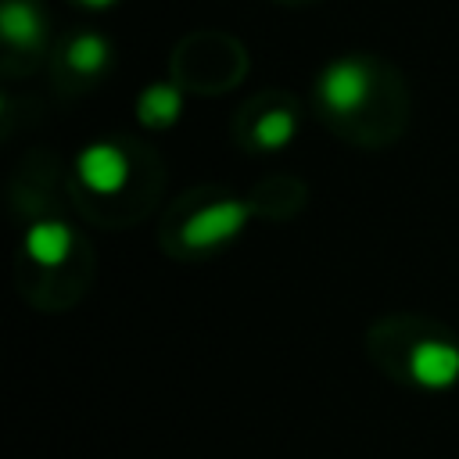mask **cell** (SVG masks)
I'll use <instances>...</instances> for the list:
<instances>
[{
    "label": "cell",
    "instance_id": "5b68a950",
    "mask_svg": "<svg viewBox=\"0 0 459 459\" xmlns=\"http://www.w3.org/2000/svg\"><path fill=\"white\" fill-rule=\"evenodd\" d=\"M75 233L61 219H39L25 230V255L36 265H61L72 255Z\"/></svg>",
    "mask_w": 459,
    "mask_h": 459
},
{
    "label": "cell",
    "instance_id": "30bf717a",
    "mask_svg": "<svg viewBox=\"0 0 459 459\" xmlns=\"http://www.w3.org/2000/svg\"><path fill=\"white\" fill-rule=\"evenodd\" d=\"M82 4H86V7H97V11H100V7H111L115 0H82Z\"/></svg>",
    "mask_w": 459,
    "mask_h": 459
},
{
    "label": "cell",
    "instance_id": "ba28073f",
    "mask_svg": "<svg viewBox=\"0 0 459 459\" xmlns=\"http://www.w3.org/2000/svg\"><path fill=\"white\" fill-rule=\"evenodd\" d=\"M65 61H68V68L79 72V75H97V72L111 61V47H108V39L97 36V32H79V36L68 43Z\"/></svg>",
    "mask_w": 459,
    "mask_h": 459
},
{
    "label": "cell",
    "instance_id": "3957f363",
    "mask_svg": "<svg viewBox=\"0 0 459 459\" xmlns=\"http://www.w3.org/2000/svg\"><path fill=\"white\" fill-rule=\"evenodd\" d=\"M247 222V204L240 201H219L201 208L183 226V244L190 247H219L222 240H233Z\"/></svg>",
    "mask_w": 459,
    "mask_h": 459
},
{
    "label": "cell",
    "instance_id": "52a82bcc",
    "mask_svg": "<svg viewBox=\"0 0 459 459\" xmlns=\"http://www.w3.org/2000/svg\"><path fill=\"white\" fill-rule=\"evenodd\" d=\"M179 111H183V93H179L176 86H169V82L147 86V90L140 93V100H136L140 122H147V126H154V129L172 126V122L179 118Z\"/></svg>",
    "mask_w": 459,
    "mask_h": 459
},
{
    "label": "cell",
    "instance_id": "9c48e42d",
    "mask_svg": "<svg viewBox=\"0 0 459 459\" xmlns=\"http://www.w3.org/2000/svg\"><path fill=\"white\" fill-rule=\"evenodd\" d=\"M294 126H298V122H294L290 111L273 108V111H265V115L255 122V140H258V147L276 151V147H283V143L294 140Z\"/></svg>",
    "mask_w": 459,
    "mask_h": 459
},
{
    "label": "cell",
    "instance_id": "8992f818",
    "mask_svg": "<svg viewBox=\"0 0 459 459\" xmlns=\"http://www.w3.org/2000/svg\"><path fill=\"white\" fill-rule=\"evenodd\" d=\"M0 29L11 47H39L43 39V14L29 0H4Z\"/></svg>",
    "mask_w": 459,
    "mask_h": 459
},
{
    "label": "cell",
    "instance_id": "7a4b0ae2",
    "mask_svg": "<svg viewBox=\"0 0 459 459\" xmlns=\"http://www.w3.org/2000/svg\"><path fill=\"white\" fill-rule=\"evenodd\" d=\"M75 172H79V183L90 194H118L129 183V158L118 143L97 140V143H86L79 151Z\"/></svg>",
    "mask_w": 459,
    "mask_h": 459
},
{
    "label": "cell",
    "instance_id": "277c9868",
    "mask_svg": "<svg viewBox=\"0 0 459 459\" xmlns=\"http://www.w3.org/2000/svg\"><path fill=\"white\" fill-rule=\"evenodd\" d=\"M409 377L430 391L452 387L459 380V348L452 341H441V337L416 344L409 355Z\"/></svg>",
    "mask_w": 459,
    "mask_h": 459
},
{
    "label": "cell",
    "instance_id": "6da1fadb",
    "mask_svg": "<svg viewBox=\"0 0 459 459\" xmlns=\"http://www.w3.org/2000/svg\"><path fill=\"white\" fill-rule=\"evenodd\" d=\"M319 100L333 115H355L366 108L369 90H373V68L362 57H341L319 72Z\"/></svg>",
    "mask_w": 459,
    "mask_h": 459
}]
</instances>
